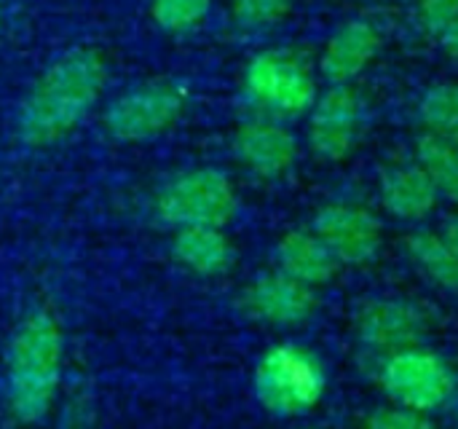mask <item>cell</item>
Instances as JSON below:
<instances>
[{"mask_svg": "<svg viewBox=\"0 0 458 429\" xmlns=\"http://www.w3.org/2000/svg\"><path fill=\"white\" fill-rule=\"evenodd\" d=\"M107 64L97 48L78 46L54 59L19 105L16 134L30 148H46L67 137L99 102Z\"/></svg>", "mask_w": 458, "mask_h": 429, "instance_id": "1", "label": "cell"}, {"mask_svg": "<svg viewBox=\"0 0 458 429\" xmlns=\"http://www.w3.org/2000/svg\"><path fill=\"white\" fill-rule=\"evenodd\" d=\"M64 341L56 317L46 309L30 312L13 330L5 352L8 408L21 425L48 416L62 379Z\"/></svg>", "mask_w": 458, "mask_h": 429, "instance_id": "2", "label": "cell"}, {"mask_svg": "<svg viewBox=\"0 0 458 429\" xmlns=\"http://www.w3.org/2000/svg\"><path fill=\"white\" fill-rule=\"evenodd\" d=\"M258 403L279 419H295L314 411L327 390L322 360L293 341L274 344L263 352L252 373Z\"/></svg>", "mask_w": 458, "mask_h": 429, "instance_id": "3", "label": "cell"}, {"mask_svg": "<svg viewBox=\"0 0 458 429\" xmlns=\"http://www.w3.org/2000/svg\"><path fill=\"white\" fill-rule=\"evenodd\" d=\"M239 212V193L231 177L215 167L180 172L156 193V215L164 226L225 228Z\"/></svg>", "mask_w": 458, "mask_h": 429, "instance_id": "4", "label": "cell"}, {"mask_svg": "<svg viewBox=\"0 0 458 429\" xmlns=\"http://www.w3.org/2000/svg\"><path fill=\"white\" fill-rule=\"evenodd\" d=\"M244 94L266 118H298L309 113L319 97L306 62L282 48L258 51L247 62Z\"/></svg>", "mask_w": 458, "mask_h": 429, "instance_id": "5", "label": "cell"}, {"mask_svg": "<svg viewBox=\"0 0 458 429\" xmlns=\"http://www.w3.org/2000/svg\"><path fill=\"white\" fill-rule=\"evenodd\" d=\"M378 384L394 406L421 414L445 408L456 395L454 368L424 344L386 355L378 371Z\"/></svg>", "mask_w": 458, "mask_h": 429, "instance_id": "6", "label": "cell"}, {"mask_svg": "<svg viewBox=\"0 0 458 429\" xmlns=\"http://www.w3.org/2000/svg\"><path fill=\"white\" fill-rule=\"evenodd\" d=\"M188 89L172 78L145 81L118 94L105 110V129L118 142H148L177 124Z\"/></svg>", "mask_w": 458, "mask_h": 429, "instance_id": "7", "label": "cell"}, {"mask_svg": "<svg viewBox=\"0 0 458 429\" xmlns=\"http://www.w3.org/2000/svg\"><path fill=\"white\" fill-rule=\"evenodd\" d=\"M309 142L325 161H344L360 140L365 102L352 86H330L309 110Z\"/></svg>", "mask_w": 458, "mask_h": 429, "instance_id": "8", "label": "cell"}, {"mask_svg": "<svg viewBox=\"0 0 458 429\" xmlns=\"http://www.w3.org/2000/svg\"><path fill=\"white\" fill-rule=\"evenodd\" d=\"M429 333V314L405 298L368 301L357 314V339L362 347L378 355H394L400 349L421 347Z\"/></svg>", "mask_w": 458, "mask_h": 429, "instance_id": "9", "label": "cell"}, {"mask_svg": "<svg viewBox=\"0 0 458 429\" xmlns=\"http://www.w3.org/2000/svg\"><path fill=\"white\" fill-rule=\"evenodd\" d=\"M311 231L327 245L338 263H370L384 245L381 220L357 204H325L311 223Z\"/></svg>", "mask_w": 458, "mask_h": 429, "instance_id": "10", "label": "cell"}, {"mask_svg": "<svg viewBox=\"0 0 458 429\" xmlns=\"http://www.w3.org/2000/svg\"><path fill=\"white\" fill-rule=\"evenodd\" d=\"M242 309L250 320L271 328H298L317 312V293L282 274L279 269L255 277L242 293Z\"/></svg>", "mask_w": 458, "mask_h": 429, "instance_id": "11", "label": "cell"}, {"mask_svg": "<svg viewBox=\"0 0 458 429\" xmlns=\"http://www.w3.org/2000/svg\"><path fill=\"white\" fill-rule=\"evenodd\" d=\"M233 156L252 175H258L263 180H276L295 167L298 140L276 118H252L236 129Z\"/></svg>", "mask_w": 458, "mask_h": 429, "instance_id": "12", "label": "cell"}, {"mask_svg": "<svg viewBox=\"0 0 458 429\" xmlns=\"http://www.w3.org/2000/svg\"><path fill=\"white\" fill-rule=\"evenodd\" d=\"M378 48V30L365 19H349L327 38L319 56V70L330 86H349L376 59Z\"/></svg>", "mask_w": 458, "mask_h": 429, "instance_id": "13", "label": "cell"}, {"mask_svg": "<svg viewBox=\"0 0 458 429\" xmlns=\"http://www.w3.org/2000/svg\"><path fill=\"white\" fill-rule=\"evenodd\" d=\"M274 258H276V269L282 274H287L295 282L314 287V290L333 282V277L338 274V266H341L335 261V255L327 250V245L311 228L287 231L276 242Z\"/></svg>", "mask_w": 458, "mask_h": 429, "instance_id": "14", "label": "cell"}, {"mask_svg": "<svg viewBox=\"0 0 458 429\" xmlns=\"http://www.w3.org/2000/svg\"><path fill=\"white\" fill-rule=\"evenodd\" d=\"M378 196H381V207L392 218L405 223H419L429 218L440 202L432 177L419 164H403L384 172Z\"/></svg>", "mask_w": 458, "mask_h": 429, "instance_id": "15", "label": "cell"}, {"mask_svg": "<svg viewBox=\"0 0 458 429\" xmlns=\"http://www.w3.org/2000/svg\"><path fill=\"white\" fill-rule=\"evenodd\" d=\"M174 261L196 277H223L236 263V247L223 228H180L172 236Z\"/></svg>", "mask_w": 458, "mask_h": 429, "instance_id": "16", "label": "cell"}, {"mask_svg": "<svg viewBox=\"0 0 458 429\" xmlns=\"http://www.w3.org/2000/svg\"><path fill=\"white\" fill-rule=\"evenodd\" d=\"M405 253L411 263L440 290L458 296V253L445 242L443 234L419 228L408 234Z\"/></svg>", "mask_w": 458, "mask_h": 429, "instance_id": "17", "label": "cell"}, {"mask_svg": "<svg viewBox=\"0 0 458 429\" xmlns=\"http://www.w3.org/2000/svg\"><path fill=\"white\" fill-rule=\"evenodd\" d=\"M416 164L432 177L440 199L458 207V148L454 142L424 132L416 140Z\"/></svg>", "mask_w": 458, "mask_h": 429, "instance_id": "18", "label": "cell"}, {"mask_svg": "<svg viewBox=\"0 0 458 429\" xmlns=\"http://www.w3.org/2000/svg\"><path fill=\"white\" fill-rule=\"evenodd\" d=\"M419 116L429 134H437L458 148V83H437L419 99Z\"/></svg>", "mask_w": 458, "mask_h": 429, "instance_id": "19", "label": "cell"}, {"mask_svg": "<svg viewBox=\"0 0 458 429\" xmlns=\"http://www.w3.org/2000/svg\"><path fill=\"white\" fill-rule=\"evenodd\" d=\"M212 0H150V19L164 32H191L207 21Z\"/></svg>", "mask_w": 458, "mask_h": 429, "instance_id": "20", "label": "cell"}, {"mask_svg": "<svg viewBox=\"0 0 458 429\" xmlns=\"http://www.w3.org/2000/svg\"><path fill=\"white\" fill-rule=\"evenodd\" d=\"M293 8V0H231L236 24L247 30H263L282 21Z\"/></svg>", "mask_w": 458, "mask_h": 429, "instance_id": "21", "label": "cell"}, {"mask_svg": "<svg viewBox=\"0 0 458 429\" xmlns=\"http://www.w3.org/2000/svg\"><path fill=\"white\" fill-rule=\"evenodd\" d=\"M365 429H437L429 414L413 411V408H403V406H381L376 408L368 419Z\"/></svg>", "mask_w": 458, "mask_h": 429, "instance_id": "22", "label": "cell"}, {"mask_svg": "<svg viewBox=\"0 0 458 429\" xmlns=\"http://www.w3.org/2000/svg\"><path fill=\"white\" fill-rule=\"evenodd\" d=\"M416 3H419L421 24L435 35L458 13V0H416Z\"/></svg>", "mask_w": 458, "mask_h": 429, "instance_id": "23", "label": "cell"}, {"mask_svg": "<svg viewBox=\"0 0 458 429\" xmlns=\"http://www.w3.org/2000/svg\"><path fill=\"white\" fill-rule=\"evenodd\" d=\"M437 38H440V46L454 56V59H458V13L437 32Z\"/></svg>", "mask_w": 458, "mask_h": 429, "instance_id": "24", "label": "cell"}, {"mask_svg": "<svg viewBox=\"0 0 458 429\" xmlns=\"http://www.w3.org/2000/svg\"><path fill=\"white\" fill-rule=\"evenodd\" d=\"M440 234L445 236V242H448V245H451V247L458 253V212L445 220V226H443V231H440Z\"/></svg>", "mask_w": 458, "mask_h": 429, "instance_id": "25", "label": "cell"}, {"mask_svg": "<svg viewBox=\"0 0 458 429\" xmlns=\"http://www.w3.org/2000/svg\"><path fill=\"white\" fill-rule=\"evenodd\" d=\"M0 27H3V5H0Z\"/></svg>", "mask_w": 458, "mask_h": 429, "instance_id": "26", "label": "cell"}, {"mask_svg": "<svg viewBox=\"0 0 458 429\" xmlns=\"http://www.w3.org/2000/svg\"><path fill=\"white\" fill-rule=\"evenodd\" d=\"M456 429H458V427H456Z\"/></svg>", "mask_w": 458, "mask_h": 429, "instance_id": "27", "label": "cell"}]
</instances>
